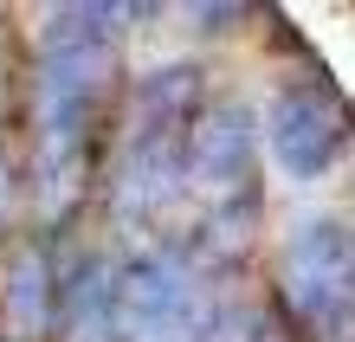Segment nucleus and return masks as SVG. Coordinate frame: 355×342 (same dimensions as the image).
I'll list each match as a JSON object with an SVG mask.
<instances>
[{
  "label": "nucleus",
  "mask_w": 355,
  "mask_h": 342,
  "mask_svg": "<svg viewBox=\"0 0 355 342\" xmlns=\"http://www.w3.org/2000/svg\"><path fill=\"white\" fill-rule=\"evenodd\" d=\"M136 7L110 0H71L46 7L39 19V71H33V155H39V200L46 213H65L71 194L85 187L91 148L110 103L123 26Z\"/></svg>",
  "instance_id": "f257e3e1"
},
{
  "label": "nucleus",
  "mask_w": 355,
  "mask_h": 342,
  "mask_svg": "<svg viewBox=\"0 0 355 342\" xmlns=\"http://www.w3.org/2000/svg\"><path fill=\"white\" fill-rule=\"evenodd\" d=\"M200 117V71L194 65H155L136 78L130 103V130L116 148V175H110V213L116 226L149 232L175 213L187 194V136Z\"/></svg>",
  "instance_id": "f03ea898"
},
{
  "label": "nucleus",
  "mask_w": 355,
  "mask_h": 342,
  "mask_svg": "<svg viewBox=\"0 0 355 342\" xmlns=\"http://www.w3.org/2000/svg\"><path fill=\"white\" fill-rule=\"evenodd\" d=\"M187 187L207 200L200 220V252L233 259L259 232V117L245 103H214L194 117L187 136Z\"/></svg>",
  "instance_id": "7ed1b4c3"
},
{
  "label": "nucleus",
  "mask_w": 355,
  "mask_h": 342,
  "mask_svg": "<svg viewBox=\"0 0 355 342\" xmlns=\"http://www.w3.org/2000/svg\"><path fill=\"white\" fill-rule=\"evenodd\" d=\"M284 297L329 342H355V220L310 213L284 246Z\"/></svg>",
  "instance_id": "20e7f679"
},
{
  "label": "nucleus",
  "mask_w": 355,
  "mask_h": 342,
  "mask_svg": "<svg viewBox=\"0 0 355 342\" xmlns=\"http://www.w3.org/2000/svg\"><path fill=\"white\" fill-rule=\"evenodd\" d=\"M265 148L291 181H323L343 155V103L323 84H278L265 103Z\"/></svg>",
  "instance_id": "39448f33"
},
{
  "label": "nucleus",
  "mask_w": 355,
  "mask_h": 342,
  "mask_svg": "<svg viewBox=\"0 0 355 342\" xmlns=\"http://www.w3.org/2000/svg\"><path fill=\"white\" fill-rule=\"evenodd\" d=\"M58 323H65V342H123L116 271L97 252H78L71 271L58 277Z\"/></svg>",
  "instance_id": "423d86ee"
},
{
  "label": "nucleus",
  "mask_w": 355,
  "mask_h": 342,
  "mask_svg": "<svg viewBox=\"0 0 355 342\" xmlns=\"http://www.w3.org/2000/svg\"><path fill=\"white\" fill-rule=\"evenodd\" d=\"M58 316V265L39 239H19L0 277V323L7 336H46Z\"/></svg>",
  "instance_id": "0eeeda50"
},
{
  "label": "nucleus",
  "mask_w": 355,
  "mask_h": 342,
  "mask_svg": "<svg viewBox=\"0 0 355 342\" xmlns=\"http://www.w3.org/2000/svg\"><path fill=\"white\" fill-rule=\"evenodd\" d=\"M200 342H284V330L271 316L245 310V304H214L207 310V336Z\"/></svg>",
  "instance_id": "6e6552de"
},
{
  "label": "nucleus",
  "mask_w": 355,
  "mask_h": 342,
  "mask_svg": "<svg viewBox=\"0 0 355 342\" xmlns=\"http://www.w3.org/2000/svg\"><path fill=\"white\" fill-rule=\"evenodd\" d=\"M0 207H7V162H0Z\"/></svg>",
  "instance_id": "1a4fd4ad"
}]
</instances>
